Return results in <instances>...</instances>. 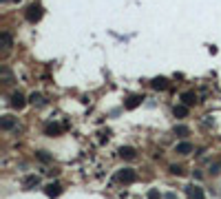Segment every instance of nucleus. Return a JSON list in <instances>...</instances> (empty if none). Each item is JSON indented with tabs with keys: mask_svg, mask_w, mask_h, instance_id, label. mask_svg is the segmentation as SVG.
Listing matches in <instances>:
<instances>
[{
	"mask_svg": "<svg viewBox=\"0 0 221 199\" xmlns=\"http://www.w3.org/2000/svg\"><path fill=\"white\" fill-rule=\"evenodd\" d=\"M155 87H157V89L161 87V89H164V87H166V80H155Z\"/></svg>",
	"mask_w": 221,
	"mask_h": 199,
	"instance_id": "f03ea898",
	"label": "nucleus"
},
{
	"mask_svg": "<svg viewBox=\"0 0 221 199\" xmlns=\"http://www.w3.org/2000/svg\"><path fill=\"white\" fill-rule=\"evenodd\" d=\"M2 42H5L7 46H11V35H9V33H2Z\"/></svg>",
	"mask_w": 221,
	"mask_h": 199,
	"instance_id": "f257e3e1",
	"label": "nucleus"
},
{
	"mask_svg": "<svg viewBox=\"0 0 221 199\" xmlns=\"http://www.w3.org/2000/svg\"><path fill=\"white\" fill-rule=\"evenodd\" d=\"M179 150H181V153H186V150H190V146H188V144H181Z\"/></svg>",
	"mask_w": 221,
	"mask_h": 199,
	"instance_id": "7ed1b4c3",
	"label": "nucleus"
}]
</instances>
